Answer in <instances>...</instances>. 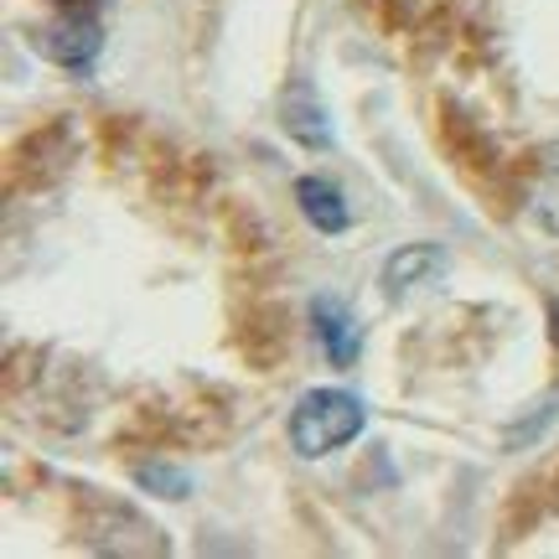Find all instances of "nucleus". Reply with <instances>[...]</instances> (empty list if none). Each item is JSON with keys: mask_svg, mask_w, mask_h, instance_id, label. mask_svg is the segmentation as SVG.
<instances>
[{"mask_svg": "<svg viewBox=\"0 0 559 559\" xmlns=\"http://www.w3.org/2000/svg\"><path fill=\"white\" fill-rule=\"evenodd\" d=\"M445 275V254H440L436 243H404L389 254L383 264V285H389V296H409L415 285H436Z\"/></svg>", "mask_w": 559, "mask_h": 559, "instance_id": "4", "label": "nucleus"}, {"mask_svg": "<svg viewBox=\"0 0 559 559\" xmlns=\"http://www.w3.org/2000/svg\"><path fill=\"white\" fill-rule=\"evenodd\" d=\"M368 425V409H362L358 394L347 389H306L290 409V445H296L306 461H321L353 445Z\"/></svg>", "mask_w": 559, "mask_h": 559, "instance_id": "1", "label": "nucleus"}, {"mask_svg": "<svg viewBox=\"0 0 559 559\" xmlns=\"http://www.w3.org/2000/svg\"><path fill=\"white\" fill-rule=\"evenodd\" d=\"M555 321H559V300H555Z\"/></svg>", "mask_w": 559, "mask_h": 559, "instance_id": "8", "label": "nucleus"}, {"mask_svg": "<svg viewBox=\"0 0 559 559\" xmlns=\"http://www.w3.org/2000/svg\"><path fill=\"white\" fill-rule=\"evenodd\" d=\"M280 120H285V130L300 140V145H332V124H326V109L317 104V88L311 83H296L290 94H285V104H280Z\"/></svg>", "mask_w": 559, "mask_h": 559, "instance_id": "5", "label": "nucleus"}, {"mask_svg": "<svg viewBox=\"0 0 559 559\" xmlns=\"http://www.w3.org/2000/svg\"><path fill=\"white\" fill-rule=\"evenodd\" d=\"M47 58L52 62H62V68H73V73H88L94 68V58H99V47H104V37H99V21H94V11H68V16H58L52 21V32H47Z\"/></svg>", "mask_w": 559, "mask_h": 559, "instance_id": "2", "label": "nucleus"}, {"mask_svg": "<svg viewBox=\"0 0 559 559\" xmlns=\"http://www.w3.org/2000/svg\"><path fill=\"white\" fill-rule=\"evenodd\" d=\"M135 481L151 487V492H160V498H187V487H192V477L177 472V466H140Z\"/></svg>", "mask_w": 559, "mask_h": 559, "instance_id": "7", "label": "nucleus"}, {"mask_svg": "<svg viewBox=\"0 0 559 559\" xmlns=\"http://www.w3.org/2000/svg\"><path fill=\"white\" fill-rule=\"evenodd\" d=\"M296 202H300V213L311 218V228H317V234H342V228L353 223L347 198H342L332 181H321V177H300L296 181Z\"/></svg>", "mask_w": 559, "mask_h": 559, "instance_id": "6", "label": "nucleus"}, {"mask_svg": "<svg viewBox=\"0 0 559 559\" xmlns=\"http://www.w3.org/2000/svg\"><path fill=\"white\" fill-rule=\"evenodd\" d=\"M311 321H317V337H321L326 362H332V368H353V362H358V347H362L353 306L337 296H317L311 300Z\"/></svg>", "mask_w": 559, "mask_h": 559, "instance_id": "3", "label": "nucleus"}]
</instances>
